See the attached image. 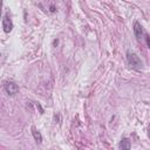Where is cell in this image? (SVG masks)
Instances as JSON below:
<instances>
[{
	"instance_id": "cell-1",
	"label": "cell",
	"mask_w": 150,
	"mask_h": 150,
	"mask_svg": "<svg viewBox=\"0 0 150 150\" xmlns=\"http://www.w3.org/2000/svg\"><path fill=\"white\" fill-rule=\"evenodd\" d=\"M127 61H128L129 66L132 69H136V70H139L142 68V66H143V63H142L141 59L138 57V55L136 53H134V52H130V50L127 52Z\"/></svg>"
},
{
	"instance_id": "cell-2",
	"label": "cell",
	"mask_w": 150,
	"mask_h": 150,
	"mask_svg": "<svg viewBox=\"0 0 150 150\" xmlns=\"http://www.w3.org/2000/svg\"><path fill=\"white\" fill-rule=\"evenodd\" d=\"M4 88L8 95H15L19 91V86L14 81H5L4 82Z\"/></svg>"
},
{
	"instance_id": "cell-3",
	"label": "cell",
	"mask_w": 150,
	"mask_h": 150,
	"mask_svg": "<svg viewBox=\"0 0 150 150\" xmlns=\"http://www.w3.org/2000/svg\"><path fill=\"white\" fill-rule=\"evenodd\" d=\"M2 28H4L5 33H9L13 29V22L8 14H5L2 18Z\"/></svg>"
},
{
	"instance_id": "cell-4",
	"label": "cell",
	"mask_w": 150,
	"mask_h": 150,
	"mask_svg": "<svg viewBox=\"0 0 150 150\" xmlns=\"http://www.w3.org/2000/svg\"><path fill=\"white\" fill-rule=\"evenodd\" d=\"M134 33H135V35H136V38H137L138 41H141V40L143 39V36L145 35V33H144V30H143V27H142L141 23L137 22V21L134 23Z\"/></svg>"
},
{
	"instance_id": "cell-5",
	"label": "cell",
	"mask_w": 150,
	"mask_h": 150,
	"mask_svg": "<svg viewBox=\"0 0 150 150\" xmlns=\"http://www.w3.org/2000/svg\"><path fill=\"white\" fill-rule=\"evenodd\" d=\"M32 135H33V137H34V139H35L36 143H41L42 142V136H41L40 131L36 130L35 127H32Z\"/></svg>"
},
{
	"instance_id": "cell-6",
	"label": "cell",
	"mask_w": 150,
	"mask_h": 150,
	"mask_svg": "<svg viewBox=\"0 0 150 150\" xmlns=\"http://www.w3.org/2000/svg\"><path fill=\"white\" fill-rule=\"evenodd\" d=\"M118 148H120V149H130V148H131V143H130L129 138H123V139L120 142Z\"/></svg>"
},
{
	"instance_id": "cell-7",
	"label": "cell",
	"mask_w": 150,
	"mask_h": 150,
	"mask_svg": "<svg viewBox=\"0 0 150 150\" xmlns=\"http://www.w3.org/2000/svg\"><path fill=\"white\" fill-rule=\"evenodd\" d=\"M144 38H145L146 43H148V46H149V48H150V36H149L148 34H145V35H144Z\"/></svg>"
}]
</instances>
